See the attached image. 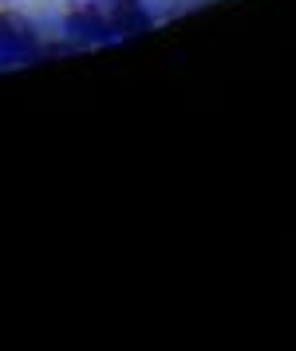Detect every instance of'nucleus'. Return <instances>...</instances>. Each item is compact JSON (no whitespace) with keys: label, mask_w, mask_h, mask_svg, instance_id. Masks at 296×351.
Segmentation results:
<instances>
[{"label":"nucleus","mask_w":296,"mask_h":351,"mask_svg":"<svg viewBox=\"0 0 296 351\" xmlns=\"http://www.w3.org/2000/svg\"><path fill=\"white\" fill-rule=\"evenodd\" d=\"M28 24L24 20H12V16H0V48H16L20 40H28V32H24Z\"/></svg>","instance_id":"nucleus-1"},{"label":"nucleus","mask_w":296,"mask_h":351,"mask_svg":"<svg viewBox=\"0 0 296 351\" xmlns=\"http://www.w3.org/2000/svg\"><path fill=\"white\" fill-rule=\"evenodd\" d=\"M139 8V0H115V12H135Z\"/></svg>","instance_id":"nucleus-2"},{"label":"nucleus","mask_w":296,"mask_h":351,"mask_svg":"<svg viewBox=\"0 0 296 351\" xmlns=\"http://www.w3.org/2000/svg\"><path fill=\"white\" fill-rule=\"evenodd\" d=\"M0 4H16V0H0Z\"/></svg>","instance_id":"nucleus-3"}]
</instances>
